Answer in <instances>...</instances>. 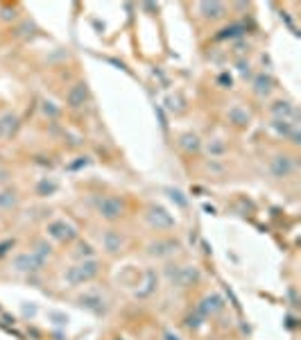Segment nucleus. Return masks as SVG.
Returning a JSON list of instances; mask_svg holds the SVG:
<instances>
[{
	"mask_svg": "<svg viewBox=\"0 0 301 340\" xmlns=\"http://www.w3.org/2000/svg\"><path fill=\"white\" fill-rule=\"evenodd\" d=\"M95 272H98V263L86 261V263H79V265H75V268L68 270L66 279H68L71 283H82V282H86V279L95 277Z\"/></svg>",
	"mask_w": 301,
	"mask_h": 340,
	"instance_id": "1",
	"label": "nucleus"
},
{
	"mask_svg": "<svg viewBox=\"0 0 301 340\" xmlns=\"http://www.w3.org/2000/svg\"><path fill=\"white\" fill-rule=\"evenodd\" d=\"M100 213H102V218H106V220H116V218L123 216V202L116 200V197H105V200L100 202Z\"/></svg>",
	"mask_w": 301,
	"mask_h": 340,
	"instance_id": "2",
	"label": "nucleus"
},
{
	"mask_svg": "<svg viewBox=\"0 0 301 340\" xmlns=\"http://www.w3.org/2000/svg\"><path fill=\"white\" fill-rule=\"evenodd\" d=\"M41 263H43V259H39L36 254H23L14 261V265L18 270H36Z\"/></svg>",
	"mask_w": 301,
	"mask_h": 340,
	"instance_id": "3",
	"label": "nucleus"
},
{
	"mask_svg": "<svg viewBox=\"0 0 301 340\" xmlns=\"http://www.w3.org/2000/svg\"><path fill=\"white\" fill-rule=\"evenodd\" d=\"M48 231H50V236L59 238V241L72 238V227H71V225H66V223H61V220H57V223L50 225V227H48Z\"/></svg>",
	"mask_w": 301,
	"mask_h": 340,
	"instance_id": "4",
	"label": "nucleus"
},
{
	"mask_svg": "<svg viewBox=\"0 0 301 340\" xmlns=\"http://www.w3.org/2000/svg\"><path fill=\"white\" fill-rule=\"evenodd\" d=\"M272 172H274L276 177H288L290 172H292V161H290L288 157H276L274 161H272Z\"/></svg>",
	"mask_w": 301,
	"mask_h": 340,
	"instance_id": "5",
	"label": "nucleus"
},
{
	"mask_svg": "<svg viewBox=\"0 0 301 340\" xmlns=\"http://www.w3.org/2000/svg\"><path fill=\"white\" fill-rule=\"evenodd\" d=\"M222 306V300L220 297H206L204 300V306L199 308L202 313H213V311H217V308Z\"/></svg>",
	"mask_w": 301,
	"mask_h": 340,
	"instance_id": "6",
	"label": "nucleus"
},
{
	"mask_svg": "<svg viewBox=\"0 0 301 340\" xmlns=\"http://www.w3.org/2000/svg\"><path fill=\"white\" fill-rule=\"evenodd\" d=\"M105 245H106V249H109V252H118L120 249V236L118 234H106L105 236Z\"/></svg>",
	"mask_w": 301,
	"mask_h": 340,
	"instance_id": "7",
	"label": "nucleus"
},
{
	"mask_svg": "<svg viewBox=\"0 0 301 340\" xmlns=\"http://www.w3.org/2000/svg\"><path fill=\"white\" fill-rule=\"evenodd\" d=\"M86 95V89H84V84H77V89L71 93V102H72V107H77L79 105V100L84 98Z\"/></svg>",
	"mask_w": 301,
	"mask_h": 340,
	"instance_id": "8",
	"label": "nucleus"
},
{
	"mask_svg": "<svg viewBox=\"0 0 301 340\" xmlns=\"http://www.w3.org/2000/svg\"><path fill=\"white\" fill-rule=\"evenodd\" d=\"M16 202V195H14L12 190H5V193H0V207H12Z\"/></svg>",
	"mask_w": 301,
	"mask_h": 340,
	"instance_id": "9",
	"label": "nucleus"
},
{
	"mask_svg": "<svg viewBox=\"0 0 301 340\" xmlns=\"http://www.w3.org/2000/svg\"><path fill=\"white\" fill-rule=\"evenodd\" d=\"M7 175V172H5V170H0V179H2V177H5Z\"/></svg>",
	"mask_w": 301,
	"mask_h": 340,
	"instance_id": "10",
	"label": "nucleus"
}]
</instances>
